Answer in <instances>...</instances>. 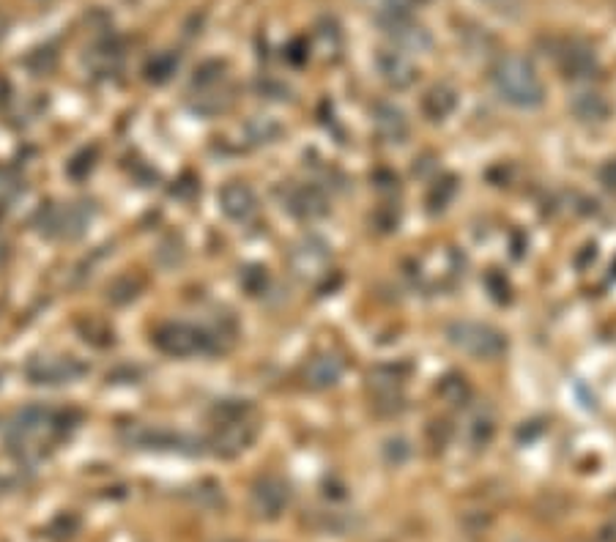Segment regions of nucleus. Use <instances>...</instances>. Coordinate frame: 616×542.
<instances>
[{
	"label": "nucleus",
	"instance_id": "1",
	"mask_svg": "<svg viewBox=\"0 0 616 542\" xmlns=\"http://www.w3.org/2000/svg\"><path fill=\"white\" fill-rule=\"evenodd\" d=\"M77 425V414L72 408L31 406L11 419L6 430V447L20 463H36L50 455L63 438Z\"/></svg>",
	"mask_w": 616,
	"mask_h": 542
},
{
	"label": "nucleus",
	"instance_id": "2",
	"mask_svg": "<svg viewBox=\"0 0 616 542\" xmlns=\"http://www.w3.org/2000/svg\"><path fill=\"white\" fill-rule=\"evenodd\" d=\"M211 417H214L211 447L222 458L241 455L258 436V422L252 414V406L244 400H225L220 406H214Z\"/></svg>",
	"mask_w": 616,
	"mask_h": 542
},
{
	"label": "nucleus",
	"instance_id": "3",
	"mask_svg": "<svg viewBox=\"0 0 616 542\" xmlns=\"http://www.w3.org/2000/svg\"><path fill=\"white\" fill-rule=\"evenodd\" d=\"M491 80L496 94L502 96L507 105L521 107V110H534V107L543 105V80H540V74L534 72L532 63L523 61L518 55H507V58L496 63Z\"/></svg>",
	"mask_w": 616,
	"mask_h": 542
},
{
	"label": "nucleus",
	"instance_id": "4",
	"mask_svg": "<svg viewBox=\"0 0 616 542\" xmlns=\"http://www.w3.org/2000/svg\"><path fill=\"white\" fill-rule=\"evenodd\" d=\"M154 345L162 354L176 356V359H187V356L198 354H214L220 348L217 334L209 329H200L192 324H162L154 332Z\"/></svg>",
	"mask_w": 616,
	"mask_h": 542
},
{
	"label": "nucleus",
	"instance_id": "5",
	"mask_svg": "<svg viewBox=\"0 0 616 542\" xmlns=\"http://www.w3.org/2000/svg\"><path fill=\"white\" fill-rule=\"evenodd\" d=\"M447 340L452 348L474 359H496L507 351V337L499 329L477 321H455L447 326Z\"/></svg>",
	"mask_w": 616,
	"mask_h": 542
},
{
	"label": "nucleus",
	"instance_id": "6",
	"mask_svg": "<svg viewBox=\"0 0 616 542\" xmlns=\"http://www.w3.org/2000/svg\"><path fill=\"white\" fill-rule=\"evenodd\" d=\"M33 386H69L88 376V365L72 354H39L25 365Z\"/></svg>",
	"mask_w": 616,
	"mask_h": 542
},
{
	"label": "nucleus",
	"instance_id": "7",
	"mask_svg": "<svg viewBox=\"0 0 616 542\" xmlns=\"http://www.w3.org/2000/svg\"><path fill=\"white\" fill-rule=\"evenodd\" d=\"M121 438H124V444L137 449H159V452L168 449V452H187V455L200 452V441H192V438L173 433V430L151 428V425H143V422L124 425Z\"/></svg>",
	"mask_w": 616,
	"mask_h": 542
},
{
	"label": "nucleus",
	"instance_id": "8",
	"mask_svg": "<svg viewBox=\"0 0 616 542\" xmlns=\"http://www.w3.org/2000/svg\"><path fill=\"white\" fill-rule=\"evenodd\" d=\"M91 217H94V211L85 203H61V206H50L39 214V230L53 239H77V236H83Z\"/></svg>",
	"mask_w": 616,
	"mask_h": 542
},
{
	"label": "nucleus",
	"instance_id": "9",
	"mask_svg": "<svg viewBox=\"0 0 616 542\" xmlns=\"http://www.w3.org/2000/svg\"><path fill=\"white\" fill-rule=\"evenodd\" d=\"M291 271L304 282H318L329 274V263H332V250L324 239L318 236H307L299 244H293L291 255H288Z\"/></svg>",
	"mask_w": 616,
	"mask_h": 542
},
{
	"label": "nucleus",
	"instance_id": "10",
	"mask_svg": "<svg viewBox=\"0 0 616 542\" xmlns=\"http://www.w3.org/2000/svg\"><path fill=\"white\" fill-rule=\"evenodd\" d=\"M408 367L406 365H378L370 370V392L376 397V408L384 414H397L403 408V384H406Z\"/></svg>",
	"mask_w": 616,
	"mask_h": 542
},
{
	"label": "nucleus",
	"instance_id": "11",
	"mask_svg": "<svg viewBox=\"0 0 616 542\" xmlns=\"http://www.w3.org/2000/svg\"><path fill=\"white\" fill-rule=\"evenodd\" d=\"M291 501V488L280 477H261L252 485V510L261 518H277Z\"/></svg>",
	"mask_w": 616,
	"mask_h": 542
},
{
	"label": "nucleus",
	"instance_id": "12",
	"mask_svg": "<svg viewBox=\"0 0 616 542\" xmlns=\"http://www.w3.org/2000/svg\"><path fill=\"white\" fill-rule=\"evenodd\" d=\"M282 200H285V209L299 219H318L329 211V200H326L324 189L315 187V184H296V187H288V192H285V198Z\"/></svg>",
	"mask_w": 616,
	"mask_h": 542
},
{
	"label": "nucleus",
	"instance_id": "13",
	"mask_svg": "<svg viewBox=\"0 0 616 542\" xmlns=\"http://www.w3.org/2000/svg\"><path fill=\"white\" fill-rule=\"evenodd\" d=\"M220 209L233 222H250L258 214V198H255V192L247 184L230 181V184L220 189Z\"/></svg>",
	"mask_w": 616,
	"mask_h": 542
},
{
	"label": "nucleus",
	"instance_id": "14",
	"mask_svg": "<svg viewBox=\"0 0 616 542\" xmlns=\"http://www.w3.org/2000/svg\"><path fill=\"white\" fill-rule=\"evenodd\" d=\"M373 124H376L378 137H381L384 143H392V146L406 143L408 132H411L406 113H403L400 107L389 105V102H378V105L373 107Z\"/></svg>",
	"mask_w": 616,
	"mask_h": 542
},
{
	"label": "nucleus",
	"instance_id": "15",
	"mask_svg": "<svg viewBox=\"0 0 616 542\" xmlns=\"http://www.w3.org/2000/svg\"><path fill=\"white\" fill-rule=\"evenodd\" d=\"M378 72L384 77V83L395 91H403V88H411L417 83V69L414 63L408 61L403 53H395V50H387V53L378 55Z\"/></svg>",
	"mask_w": 616,
	"mask_h": 542
},
{
	"label": "nucleus",
	"instance_id": "16",
	"mask_svg": "<svg viewBox=\"0 0 616 542\" xmlns=\"http://www.w3.org/2000/svg\"><path fill=\"white\" fill-rule=\"evenodd\" d=\"M343 378V362L335 354H318L304 365V384L310 389H329Z\"/></svg>",
	"mask_w": 616,
	"mask_h": 542
},
{
	"label": "nucleus",
	"instance_id": "17",
	"mask_svg": "<svg viewBox=\"0 0 616 542\" xmlns=\"http://www.w3.org/2000/svg\"><path fill=\"white\" fill-rule=\"evenodd\" d=\"M559 66H562V72L567 74L570 80H584V77H592V72L597 69V58L589 47L570 44V47H564V53L559 55Z\"/></svg>",
	"mask_w": 616,
	"mask_h": 542
},
{
	"label": "nucleus",
	"instance_id": "18",
	"mask_svg": "<svg viewBox=\"0 0 616 542\" xmlns=\"http://www.w3.org/2000/svg\"><path fill=\"white\" fill-rule=\"evenodd\" d=\"M570 110L578 121L584 124H603L608 115H611V105L606 102V96H600L597 91H581L573 96Z\"/></svg>",
	"mask_w": 616,
	"mask_h": 542
},
{
	"label": "nucleus",
	"instance_id": "19",
	"mask_svg": "<svg viewBox=\"0 0 616 542\" xmlns=\"http://www.w3.org/2000/svg\"><path fill=\"white\" fill-rule=\"evenodd\" d=\"M458 105V96L449 85H433L428 94L422 96V113L428 115L430 121H441L447 118Z\"/></svg>",
	"mask_w": 616,
	"mask_h": 542
},
{
	"label": "nucleus",
	"instance_id": "20",
	"mask_svg": "<svg viewBox=\"0 0 616 542\" xmlns=\"http://www.w3.org/2000/svg\"><path fill=\"white\" fill-rule=\"evenodd\" d=\"M436 392H439V397L447 403V406H466L471 397V386L469 381L463 376H458V373H449V376L441 378L439 386H436Z\"/></svg>",
	"mask_w": 616,
	"mask_h": 542
},
{
	"label": "nucleus",
	"instance_id": "21",
	"mask_svg": "<svg viewBox=\"0 0 616 542\" xmlns=\"http://www.w3.org/2000/svg\"><path fill=\"white\" fill-rule=\"evenodd\" d=\"M222 80H225V66H222V63H203L198 72H195V77H192V88H195L200 96H206L211 94L214 88H220Z\"/></svg>",
	"mask_w": 616,
	"mask_h": 542
},
{
	"label": "nucleus",
	"instance_id": "22",
	"mask_svg": "<svg viewBox=\"0 0 616 542\" xmlns=\"http://www.w3.org/2000/svg\"><path fill=\"white\" fill-rule=\"evenodd\" d=\"M176 69H178L176 53H159L157 58H151L146 74L151 83H168L170 77L176 74Z\"/></svg>",
	"mask_w": 616,
	"mask_h": 542
},
{
	"label": "nucleus",
	"instance_id": "23",
	"mask_svg": "<svg viewBox=\"0 0 616 542\" xmlns=\"http://www.w3.org/2000/svg\"><path fill=\"white\" fill-rule=\"evenodd\" d=\"M247 132H250L252 143H274L280 137L282 126L269 115H261V118H252L247 124Z\"/></svg>",
	"mask_w": 616,
	"mask_h": 542
},
{
	"label": "nucleus",
	"instance_id": "24",
	"mask_svg": "<svg viewBox=\"0 0 616 542\" xmlns=\"http://www.w3.org/2000/svg\"><path fill=\"white\" fill-rule=\"evenodd\" d=\"M381 452H384L387 463H395V466H400V463H406L408 455H411V444H408V438L392 436V438H387V441H384Z\"/></svg>",
	"mask_w": 616,
	"mask_h": 542
},
{
	"label": "nucleus",
	"instance_id": "25",
	"mask_svg": "<svg viewBox=\"0 0 616 542\" xmlns=\"http://www.w3.org/2000/svg\"><path fill=\"white\" fill-rule=\"evenodd\" d=\"M452 195H455V178L447 176V178H441V181H436V187L430 189V195H428L430 209L441 211L444 206H447L449 200H452Z\"/></svg>",
	"mask_w": 616,
	"mask_h": 542
},
{
	"label": "nucleus",
	"instance_id": "26",
	"mask_svg": "<svg viewBox=\"0 0 616 542\" xmlns=\"http://www.w3.org/2000/svg\"><path fill=\"white\" fill-rule=\"evenodd\" d=\"M493 419L488 417V414H477V417L471 419V444L474 447H485L488 441L493 438Z\"/></svg>",
	"mask_w": 616,
	"mask_h": 542
},
{
	"label": "nucleus",
	"instance_id": "27",
	"mask_svg": "<svg viewBox=\"0 0 616 542\" xmlns=\"http://www.w3.org/2000/svg\"><path fill=\"white\" fill-rule=\"evenodd\" d=\"M397 222H400V211L392 209V206H389V209L376 211V225H378V228H381V230H392V228H397Z\"/></svg>",
	"mask_w": 616,
	"mask_h": 542
},
{
	"label": "nucleus",
	"instance_id": "28",
	"mask_svg": "<svg viewBox=\"0 0 616 542\" xmlns=\"http://www.w3.org/2000/svg\"><path fill=\"white\" fill-rule=\"evenodd\" d=\"M600 181H603L608 189H616V159H611L608 165H603V170H600Z\"/></svg>",
	"mask_w": 616,
	"mask_h": 542
},
{
	"label": "nucleus",
	"instance_id": "29",
	"mask_svg": "<svg viewBox=\"0 0 616 542\" xmlns=\"http://www.w3.org/2000/svg\"><path fill=\"white\" fill-rule=\"evenodd\" d=\"M600 537L606 542H616V518H611V521L603 526V532H600Z\"/></svg>",
	"mask_w": 616,
	"mask_h": 542
},
{
	"label": "nucleus",
	"instance_id": "30",
	"mask_svg": "<svg viewBox=\"0 0 616 542\" xmlns=\"http://www.w3.org/2000/svg\"><path fill=\"white\" fill-rule=\"evenodd\" d=\"M3 33H6V20L0 17V39H3Z\"/></svg>",
	"mask_w": 616,
	"mask_h": 542
},
{
	"label": "nucleus",
	"instance_id": "31",
	"mask_svg": "<svg viewBox=\"0 0 616 542\" xmlns=\"http://www.w3.org/2000/svg\"><path fill=\"white\" fill-rule=\"evenodd\" d=\"M3 91H6V83L0 80V99H3Z\"/></svg>",
	"mask_w": 616,
	"mask_h": 542
},
{
	"label": "nucleus",
	"instance_id": "32",
	"mask_svg": "<svg viewBox=\"0 0 616 542\" xmlns=\"http://www.w3.org/2000/svg\"><path fill=\"white\" fill-rule=\"evenodd\" d=\"M493 3H507V0H493Z\"/></svg>",
	"mask_w": 616,
	"mask_h": 542
}]
</instances>
